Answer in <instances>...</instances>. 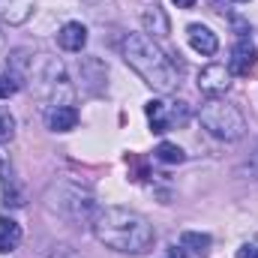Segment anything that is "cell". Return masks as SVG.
<instances>
[{
  "instance_id": "17",
  "label": "cell",
  "mask_w": 258,
  "mask_h": 258,
  "mask_svg": "<svg viewBox=\"0 0 258 258\" xmlns=\"http://www.w3.org/2000/svg\"><path fill=\"white\" fill-rule=\"evenodd\" d=\"M15 90H18V81L12 75H0V99H9Z\"/></svg>"
},
{
  "instance_id": "11",
  "label": "cell",
  "mask_w": 258,
  "mask_h": 258,
  "mask_svg": "<svg viewBox=\"0 0 258 258\" xmlns=\"http://www.w3.org/2000/svg\"><path fill=\"white\" fill-rule=\"evenodd\" d=\"M0 183H3V198H6V204H12V207H21L24 204V195L21 189L15 186V177H12V168L6 165V159H0Z\"/></svg>"
},
{
  "instance_id": "22",
  "label": "cell",
  "mask_w": 258,
  "mask_h": 258,
  "mask_svg": "<svg viewBox=\"0 0 258 258\" xmlns=\"http://www.w3.org/2000/svg\"><path fill=\"white\" fill-rule=\"evenodd\" d=\"M252 171L258 174V150H255V159H252Z\"/></svg>"
},
{
  "instance_id": "23",
  "label": "cell",
  "mask_w": 258,
  "mask_h": 258,
  "mask_svg": "<svg viewBox=\"0 0 258 258\" xmlns=\"http://www.w3.org/2000/svg\"><path fill=\"white\" fill-rule=\"evenodd\" d=\"M231 3H249V0H231Z\"/></svg>"
},
{
  "instance_id": "13",
  "label": "cell",
  "mask_w": 258,
  "mask_h": 258,
  "mask_svg": "<svg viewBox=\"0 0 258 258\" xmlns=\"http://www.w3.org/2000/svg\"><path fill=\"white\" fill-rule=\"evenodd\" d=\"M210 243H213L210 234H201V231H183L180 234V246L195 252V255H207L210 252Z\"/></svg>"
},
{
  "instance_id": "10",
  "label": "cell",
  "mask_w": 258,
  "mask_h": 258,
  "mask_svg": "<svg viewBox=\"0 0 258 258\" xmlns=\"http://www.w3.org/2000/svg\"><path fill=\"white\" fill-rule=\"evenodd\" d=\"M18 243H21V225L9 216H0V252L9 255L18 249Z\"/></svg>"
},
{
  "instance_id": "15",
  "label": "cell",
  "mask_w": 258,
  "mask_h": 258,
  "mask_svg": "<svg viewBox=\"0 0 258 258\" xmlns=\"http://www.w3.org/2000/svg\"><path fill=\"white\" fill-rule=\"evenodd\" d=\"M153 156H156L159 162H165V165H177V162L186 159V153H183L177 144H171V141H162V144L153 150Z\"/></svg>"
},
{
  "instance_id": "21",
  "label": "cell",
  "mask_w": 258,
  "mask_h": 258,
  "mask_svg": "<svg viewBox=\"0 0 258 258\" xmlns=\"http://www.w3.org/2000/svg\"><path fill=\"white\" fill-rule=\"evenodd\" d=\"M51 258H78V255H72V252H60V255H51Z\"/></svg>"
},
{
  "instance_id": "16",
  "label": "cell",
  "mask_w": 258,
  "mask_h": 258,
  "mask_svg": "<svg viewBox=\"0 0 258 258\" xmlns=\"http://www.w3.org/2000/svg\"><path fill=\"white\" fill-rule=\"evenodd\" d=\"M15 135V117L9 114V108H0V141H9Z\"/></svg>"
},
{
  "instance_id": "6",
  "label": "cell",
  "mask_w": 258,
  "mask_h": 258,
  "mask_svg": "<svg viewBox=\"0 0 258 258\" xmlns=\"http://www.w3.org/2000/svg\"><path fill=\"white\" fill-rule=\"evenodd\" d=\"M228 72H231V75H240V78H246V75L258 72V51H255V45H252V39L243 36V39L231 48Z\"/></svg>"
},
{
  "instance_id": "1",
  "label": "cell",
  "mask_w": 258,
  "mask_h": 258,
  "mask_svg": "<svg viewBox=\"0 0 258 258\" xmlns=\"http://www.w3.org/2000/svg\"><path fill=\"white\" fill-rule=\"evenodd\" d=\"M90 225H93V234L99 243H105L108 249L126 252V255L147 252L156 240L153 225L141 213L126 210V207H99Z\"/></svg>"
},
{
  "instance_id": "4",
  "label": "cell",
  "mask_w": 258,
  "mask_h": 258,
  "mask_svg": "<svg viewBox=\"0 0 258 258\" xmlns=\"http://www.w3.org/2000/svg\"><path fill=\"white\" fill-rule=\"evenodd\" d=\"M144 114H147L150 129L156 135H162V132H168V129H174V126H183L189 120L186 102H171V99H150L144 105Z\"/></svg>"
},
{
  "instance_id": "3",
  "label": "cell",
  "mask_w": 258,
  "mask_h": 258,
  "mask_svg": "<svg viewBox=\"0 0 258 258\" xmlns=\"http://www.w3.org/2000/svg\"><path fill=\"white\" fill-rule=\"evenodd\" d=\"M201 126L219 141H237L246 132V120L237 105H231L219 96H210L201 105Z\"/></svg>"
},
{
  "instance_id": "12",
  "label": "cell",
  "mask_w": 258,
  "mask_h": 258,
  "mask_svg": "<svg viewBox=\"0 0 258 258\" xmlns=\"http://www.w3.org/2000/svg\"><path fill=\"white\" fill-rule=\"evenodd\" d=\"M30 12H33V3L30 0H0V18H6L12 24L24 21Z\"/></svg>"
},
{
  "instance_id": "2",
  "label": "cell",
  "mask_w": 258,
  "mask_h": 258,
  "mask_svg": "<svg viewBox=\"0 0 258 258\" xmlns=\"http://www.w3.org/2000/svg\"><path fill=\"white\" fill-rule=\"evenodd\" d=\"M123 60H126L141 78L144 84H150L159 93H171L177 87V66L168 60V54L144 33H129L120 42Z\"/></svg>"
},
{
  "instance_id": "9",
  "label": "cell",
  "mask_w": 258,
  "mask_h": 258,
  "mask_svg": "<svg viewBox=\"0 0 258 258\" xmlns=\"http://www.w3.org/2000/svg\"><path fill=\"white\" fill-rule=\"evenodd\" d=\"M45 123H48V129H54V132H69V129L78 126V111L72 105H54V108H48Z\"/></svg>"
},
{
  "instance_id": "7",
  "label": "cell",
  "mask_w": 258,
  "mask_h": 258,
  "mask_svg": "<svg viewBox=\"0 0 258 258\" xmlns=\"http://www.w3.org/2000/svg\"><path fill=\"white\" fill-rule=\"evenodd\" d=\"M186 36H189V45H192L198 54H204V57L216 54V48H219L216 33H213L210 27H204V24H189V27H186Z\"/></svg>"
},
{
  "instance_id": "19",
  "label": "cell",
  "mask_w": 258,
  "mask_h": 258,
  "mask_svg": "<svg viewBox=\"0 0 258 258\" xmlns=\"http://www.w3.org/2000/svg\"><path fill=\"white\" fill-rule=\"evenodd\" d=\"M171 3H174L177 9H192L195 6V0H171Z\"/></svg>"
},
{
  "instance_id": "20",
  "label": "cell",
  "mask_w": 258,
  "mask_h": 258,
  "mask_svg": "<svg viewBox=\"0 0 258 258\" xmlns=\"http://www.w3.org/2000/svg\"><path fill=\"white\" fill-rule=\"evenodd\" d=\"M171 258H189V255H186V249L180 246V249H171Z\"/></svg>"
},
{
  "instance_id": "5",
  "label": "cell",
  "mask_w": 258,
  "mask_h": 258,
  "mask_svg": "<svg viewBox=\"0 0 258 258\" xmlns=\"http://www.w3.org/2000/svg\"><path fill=\"white\" fill-rule=\"evenodd\" d=\"M231 87V72L222 63H210L198 72V90L207 96H222Z\"/></svg>"
},
{
  "instance_id": "18",
  "label": "cell",
  "mask_w": 258,
  "mask_h": 258,
  "mask_svg": "<svg viewBox=\"0 0 258 258\" xmlns=\"http://www.w3.org/2000/svg\"><path fill=\"white\" fill-rule=\"evenodd\" d=\"M237 258H258V246H249V243L240 246V249H237Z\"/></svg>"
},
{
  "instance_id": "8",
  "label": "cell",
  "mask_w": 258,
  "mask_h": 258,
  "mask_svg": "<svg viewBox=\"0 0 258 258\" xmlns=\"http://www.w3.org/2000/svg\"><path fill=\"white\" fill-rule=\"evenodd\" d=\"M57 42H60L63 51H81V48L87 45V27H84L81 21H69V24L60 27Z\"/></svg>"
},
{
  "instance_id": "14",
  "label": "cell",
  "mask_w": 258,
  "mask_h": 258,
  "mask_svg": "<svg viewBox=\"0 0 258 258\" xmlns=\"http://www.w3.org/2000/svg\"><path fill=\"white\" fill-rule=\"evenodd\" d=\"M141 21H144L147 33H153V36H165V33H168V18L162 15L159 6H150V9L141 15Z\"/></svg>"
}]
</instances>
